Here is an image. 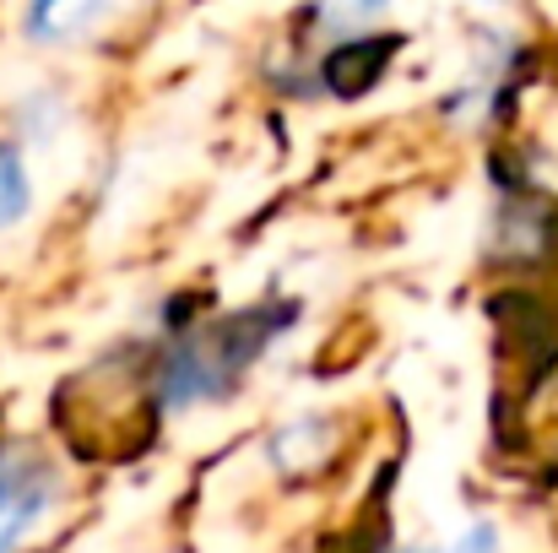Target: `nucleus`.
Instances as JSON below:
<instances>
[{
  "instance_id": "39448f33",
  "label": "nucleus",
  "mask_w": 558,
  "mask_h": 553,
  "mask_svg": "<svg viewBox=\"0 0 558 553\" xmlns=\"http://www.w3.org/2000/svg\"><path fill=\"white\" fill-rule=\"evenodd\" d=\"M120 0H33L27 5V33L44 44H71L87 27H98Z\"/></svg>"
},
{
  "instance_id": "0eeeda50",
  "label": "nucleus",
  "mask_w": 558,
  "mask_h": 553,
  "mask_svg": "<svg viewBox=\"0 0 558 553\" xmlns=\"http://www.w3.org/2000/svg\"><path fill=\"white\" fill-rule=\"evenodd\" d=\"M390 0H320L315 11H320V22L326 27H359V22H369V16H379Z\"/></svg>"
},
{
  "instance_id": "f03ea898",
  "label": "nucleus",
  "mask_w": 558,
  "mask_h": 553,
  "mask_svg": "<svg viewBox=\"0 0 558 553\" xmlns=\"http://www.w3.org/2000/svg\"><path fill=\"white\" fill-rule=\"evenodd\" d=\"M54 500H60L54 467L27 445L0 440V553L22 549L38 532V521L54 510Z\"/></svg>"
},
{
  "instance_id": "7ed1b4c3",
  "label": "nucleus",
  "mask_w": 558,
  "mask_h": 553,
  "mask_svg": "<svg viewBox=\"0 0 558 553\" xmlns=\"http://www.w3.org/2000/svg\"><path fill=\"white\" fill-rule=\"evenodd\" d=\"M337 450H342L337 418H293V423H282V429L271 434V445H266V456H271V467H277L282 478H315Z\"/></svg>"
},
{
  "instance_id": "1a4fd4ad",
  "label": "nucleus",
  "mask_w": 558,
  "mask_h": 553,
  "mask_svg": "<svg viewBox=\"0 0 558 553\" xmlns=\"http://www.w3.org/2000/svg\"><path fill=\"white\" fill-rule=\"evenodd\" d=\"M379 553H428V549H379Z\"/></svg>"
},
{
  "instance_id": "20e7f679",
  "label": "nucleus",
  "mask_w": 558,
  "mask_h": 553,
  "mask_svg": "<svg viewBox=\"0 0 558 553\" xmlns=\"http://www.w3.org/2000/svg\"><path fill=\"white\" fill-rule=\"evenodd\" d=\"M396 49H401L396 38H342V44L320 60L326 93H337V98H364L374 82L385 76V65H390Z\"/></svg>"
},
{
  "instance_id": "f257e3e1",
  "label": "nucleus",
  "mask_w": 558,
  "mask_h": 553,
  "mask_svg": "<svg viewBox=\"0 0 558 553\" xmlns=\"http://www.w3.org/2000/svg\"><path fill=\"white\" fill-rule=\"evenodd\" d=\"M299 321V304H250L228 321H195L190 332L169 337L153 359V396L163 412H190L206 401H222L239 374L266 348L282 342V332Z\"/></svg>"
},
{
  "instance_id": "6e6552de",
  "label": "nucleus",
  "mask_w": 558,
  "mask_h": 553,
  "mask_svg": "<svg viewBox=\"0 0 558 553\" xmlns=\"http://www.w3.org/2000/svg\"><path fill=\"white\" fill-rule=\"evenodd\" d=\"M456 553H499V532L488 521H477V527H466V538L456 543Z\"/></svg>"
},
{
  "instance_id": "423d86ee",
  "label": "nucleus",
  "mask_w": 558,
  "mask_h": 553,
  "mask_svg": "<svg viewBox=\"0 0 558 553\" xmlns=\"http://www.w3.org/2000/svg\"><path fill=\"white\" fill-rule=\"evenodd\" d=\"M33 206V180H27V164L11 142H0V233L16 228Z\"/></svg>"
},
{
  "instance_id": "9d476101",
  "label": "nucleus",
  "mask_w": 558,
  "mask_h": 553,
  "mask_svg": "<svg viewBox=\"0 0 558 553\" xmlns=\"http://www.w3.org/2000/svg\"><path fill=\"white\" fill-rule=\"evenodd\" d=\"M494 5H499V0H494Z\"/></svg>"
}]
</instances>
